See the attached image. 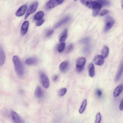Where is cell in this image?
I'll list each match as a JSON object with an SVG mask.
<instances>
[{
	"instance_id": "cell-1",
	"label": "cell",
	"mask_w": 123,
	"mask_h": 123,
	"mask_svg": "<svg viewBox=\"0 0 123 123\" xmlns=\"http://www.w3.org/2000/svg\"><path fill=\"white\" fill-rule=\"evenodd\" d=\"M12 61L16 74L19 77L23 76L24 73V68L19 58L15 55L13 57Z\"/></svg>"
},
{
	"instance_id": "cell-2",
	"label": "cell",
	"mask_w": 123,
	"mask_h": 123,
	"mask_svg": "<svg viewBox=\"0 0 123 123\" xmlns=\"http://www.w3.org/2000/svg\"><path fill=\"white\" fill-rule=\"evenodd\" d=\"M38 2L36 1L33 2L30 5L25 16V19H26L30 15L35 11L38 7Z\"/></svg>"
},
{
	"instance_id": "cell-3",
	"label": "cell",
	"mask_w": 123,
	"mask_h": 123,
	"mask_svg": "<svg viewBox=\"0 0 123 123\" xmlns=\"http://www.w3.org/2000/svg\"><path fill=\"white\" fill-rule=\"evenodd\" d=\"M40 78L43 86L45 88H48L49 86L50 83L48 76L44 73L41 72L40 74Z\"/></svg>"
},
{
	"instance_id": "cell-4",
	"label": "cell",
	"mask_w": 123,
	"mask_h": 123,
	"mask_svg": "<svg viewBox=\"0 0 123 123\" xmlns=\"http://www.w3.org/2000/svg\"><path fill=\"white\" fill-rule=\"evenodd\" d=\"M86 62V59L83 57L79 58L77 61L76 70L78 73L81 72L83 70Z\"/></svg>"
},
{
	"instance_id": "cell-5",
	"label": "cell",
	"mask_w": 123,
	"mask_h": 123,
	"mask_svg": "<svg viewBox=\"0 0 123 123\" xmlns=\"http://www.w3.org/2000/svg\"><path fill=\"white\" fill-rule=\"evenodd\" d=\"M115 21L111 17L108 16L106 18V23L105 26L104 31L106 32L109 30L113 25Z\"/></svg>"
},
{
	"instance_id": "cell-6",
	"label": "cell",
	"mask_w": 123,
	"mask_h": 123,
	"mask_svg": "<svg viewBox=\"0 0 123 123\" xmlns=\"http://www.w3.org/2000/svg\"><path fill=\"white\" fill-rule=\"evenodd\" d=\"M102 6L101 4L97 1H93L92 9V15L96 16L98 13Z\"/></svg>"
},
{
	"instance_id": "cell-7",
	"label": "cell",
	"mask_w": 123,
	"mask_h": 123,
	"mask_svg": "<svg viewBox=\"0 0 123 123\" xmlns=\"http://www.w3.org/2000/svg\"><path fill=\"white\" fill-rule=\"evenodd\" d=\"M69 16H67L64 18L56 23L53 26V28L55 29L58 28L61 25L68 21L70 19Z\"/></svg>"
},
{
	"instance_id": "cell-8",
	"label": "cell",
	"mask_w": 123,
	"mask_h": 123,
	"mask_svg": "<svg viewBox=\"0 0 123 123\" xmlns=\"http://www.w3.org/2000/svg\"><path fill=\"white\" fill-rule=\"evenodd\" d=\"M11 114L12 120L14 123H21L23 122L20 117L15 111H12Z\"/></svg>"
},
{
	"instance_id": "cell-9",
	"label": "cell",
	"mask_w": 123,
	"mask_h": 123,
	"mask_svg": "<svg viewBox=\"0 0 123 123\" xmlns=\"http://www.w3.org/2000/svg\"><path fill=\"white\" fill-rule=\"evenodd\" d=\"M59 4L56 0H49L46 3L45 8L46 10H48L55 7Z\"/></svg>"
},
{
	"instance_id": "cell-10",
	"label": "cell",
	"mask_w": 123,
	"mask_h": 123,
	"mask_svg": "<svg viewBox=\"0 0 123 123\" xmlns=\"http://www.w3.org/2000/svg\"><path fill=\"white\" fill-rule=\"evenodd\" d=\"M104 59L101 55H98L94 58L93 62L95 64L101 66L103 64L104 62Z\"/></svg>"
},
{
	"instance_id": "cell-11",
	"label": "cell",
	"mask_w": 123,
	"mask_h": 123,
	"mask_svg": "<svg viewBox=\"0 0 123 123\" xmlns=\"http://www.w3.org/2000/svg\"><path fill=\"white\" fill-rule=\"evenodd\" d=\"M34 94L36 97L39 99L43 97L44 93L41 86H37L35 90Z\"/></svg>"
},
{
	"instance_id": "cell-12",
	"label": "cell",
	"mask_w": 123,
	"mask_h": 123,
	"mask_svg": "<svg viewBox=\"0 0 123 123\" xmlns=\"http://www.w3.org/2000/svg\"><path fill=\"white\" fill-rule=\"evenodd\" d=\"M29 24V23L28 21H25L23 24L21 29V34L22 36L24 35L27 33Z\"/></svg>"
},
{
	"instance_id": "cell-13",
	"label": "cell",
	"mask_w": 123,
	"mask_h": 123,
	"mask_svg": "<svg viewBox=\"0 0 123 123\" xmlns=\"http://www.w3.org/2000/svg\"><path fill=\"white\" fill-rule=\"evenodd\" d=\"M38 62V59L36 57H33L27 58L25 61V64L28 65H31L37 64Z\"/></svg>"
},
{
	"instance_id": "cell-14",
	"label": "cell",
	"mask_w": 123,
	"mask_h": 123,
	"mask_svg": "<svg viewBox=\"0 0 123 123\" xmlns=\"http://www.w3.org/2000/svg\"><path fill=\"white\" fill-rule=\"evenodd\" d=\"M27 7V6L26 4H25L21 6L16 12V16L19 17L23 15L26 11Z\"/></svg>"
},
{
	"instance_id": "cell-15",
	"label": "cell",
	"mask_w": 123,
	"mask_h": 123,
	"mask_svg": "<svg viewBox=\"0 0 123 123\" xmlns=\"http://www.w3.org/2000/svg\"><path fill=\"white\" fill-rule=\"evenodd\" d=\"M123 90V84H121L118 86L114 90L113 96L115 97L118 96Z\"/></svg>"
},
{
	"instance_id": "cell-16",
	"label": "cell",
	"mask_w": 123,
	"mask_h": 123,
	"mask_svg": "<svg viewBox=\"0 0 123 123\" xmlns=\"http://www.w3.org/2000/svg\"><path fill=\"white\" fill-rule=\"evenodd\" d=\"M69 67V63L67 61H65L62 62L59 66L60 70L63 72L66 71L68 69Z\"/></svg>"
},
{
	"instance_id": "cell-17",
	"label": "cell",
	"mask_w": 123,
	"mask_h": 123,
	"mask_svg": "<svg viewBox=\"0 0 123 123\" xmlns=\"http://www.w3.org/2000/svg\"><path fill=\"white\" fill-rule=\"evenodd\" d=\"M81 2L87 7L92 8L93 1L91 0H80Z\"/></svg>"
},
{
	"instance_id": "cell-18",
	"label": "cell",
	"mask_w": 123,
	"mask_h": 123,
	"mask_svg": "<svg viewBox=\"0 0 123 123\" xmlns=\"http://www.w3.org/2000/svg\"><path fill=\"white\" fill-rule=\"evenodd\" d=\"M5 60V56L3 50L0 47V66H2L4 64Z\"/></svg>"
},
{
	"instance_id": "cell-19",
	"label": "cell",
	"mask_w": 123,
	"mask_h": 123,
	"mask_svg": "<svg viewBox=\"0 0 123 123\" xmlns=\"http://www.w3.org/2000/svg\"><path fill=\"white\" fill-rule=\"evenodd\" d=\"M109 52V49L108 47L106 46H104L101 50V55L104 58H105L108 56Z\"/></svg>"
},
{
	"instance_id": "cell-20",
	"label": "cell",
	"mask_w": 123,
	"mask_h": 123,
	"mask_svg": "<svg viewBox=\"0 0 123 123\" xmlns=\"http://www.w3.org/2000/svg\"><path fill=\"white\" fill-rule=\"evenodd\" d=\"M88 72L89 76L91 77H93L95 74L94 66L92 63H91L88 66Z\"/></svg>"
},
{
	"instance_id": "cell-21",
	"label": "cell",
	"mask_w": 123,
	"mask_h": 123,
	"mask_svg": "<svg viewBox=\"0 0 123 123\" xmlns=\"http://www.w3.org/2000/svg\"><path fill=\"white\" fill-rule=\"evenodd\" d=\"M67 37V31L66 29H65L62 33L59 39L60 43H63L66 40Z\"/></svg>"
},
{
	"instance_id": "cell-22",
	"label": "cell",
	"mask_w": 123,
	"mask_h": 123,
	"mask_svg": "<svg viewBox=\"0 0 123 123\" xmlns=\"http://www.w3.org/2000/svg\"><path fill=\"white\" fill-rule=\"evenodd\" d=\"M123 71V66L120 67L117 73L114 78L115 82H117L119 80Z\"/></svg>"
},
{
	"instance_id": "cell-23",
	"label": "cell",
	"mask_w": 123,
	"mask_h": 123,
	"mask_svg": "<svg viewBox=\"0 0 123 123\" xmlns=\"http://www.w3.org/2000/svg\"><path fill=\"white\" fill-rule=\"evenodd\" d=\"M44 15V13L43 11H39L37 12L34 15L33 17V19H34L36 20L41 19L43 17Z\"/></svg>"
},
{
	"instance_id": "cell-24",
	"label": "cell",
	"mask_w": 123,
	"mask_h": 123,
	"mask_svg": "<svg viewBox=\"0 0 123 123\" xmlns=\"http://www.w3.org/2000/svg\"><path fill=\"white\" fill-rule=\"evenodd\" d=\"M87 102V100L86 99H85L82 101L79 110V112L80 113H82L85 111L86 106Z\"/></svg>"
},
{
	"instance_id": "cell-25",
	"label": "cell",
	"mask_w": 123,
	"mask_h": 123,
	"mask_svg": "<svg viewBox=\"0 0 123 123\" xmlns=\"http://www.w3.org/2000/svg\"><path fill=\"white\" fill-rule=\"evenodd\" d=\"M102 6H107L110 4V2L108 0H99L97 1Z\"/></svg>"
},
{
	"instance_id": "cell-26",
	"label": "cell",
	"mask_w": 123,
	"mask_h": 123,
	"mask_svg": "<svg viewBox=\"0 0 123 123\" xmlns=\"http://www.w3.org/2000/svg\"><path fill=\"white\" fill-rule=\"evenodd\" d=\"M65 46V43H61L58 46L57 49L59 53H61L63 50Z\"/></svg>"
},
{
	"instance_id": "cell-27",
	"label": "cell",
	"mask_w": 123,
	"mask_h": 123,
	"mask_svg": "<svg viewBox=\"0 0 123 123\" xmlns=\"http://www.w3.org/2000/svg\"><path fill=\"white\" fill-rule=\"evenodd\" d=\"M101 119V115L100 112H98L96 116L95 123H99L100 122Z\"/></svg>"
},
{
	"instance_id": "cell-28",
	"label": "cell",
	"mask_w": 123,
	"mask_h": 123,
	"mask_svg": "<svg viewBox=\"0 0 123 123\" xmlns=\"http://www.w3.org/2000/svg\"><path fill=\"white\" fill-rule=\"evenodd\" d=\"M67 89L66 88H63L61 89L59 91L58 95L59 96L62 97L64 95L66 92Z\"/></svg>"
},
{
	"instance_id": "cell-29",
	"label": "cell",
	"mask_w": 123,
	"mask_h": 123,
	"mask_svg": "<svg viewBox=\"0 0 123 123\" xmlns=\"http://www.w3.org/2000/svg\"><path fill=\"white\" fill-rule=\"evenodd\" d=\"M44 20L43 19L37 20L36 23V25L37 26H39L42 25L44 23Z\"/></svg>"
},
{
	"instance_id": "cell-30",
	"label": "cell",
	"mask_w": 123,
	"mask_h": 123,
	"mask_svg": "<svg viewBox=\"0 0 123 123\" xmlns=\"http://www.w3.org/2000/svg\"><path fill=\"white\" fill-rule=\"evenodd\" d=\"M108 12V10L107 9H104L101 12L99 15L101 16H104Z\"/></svg>"
},
{
	"instance_id": "cell-31",
	"label": "cell",
	"mask_w": 123,
	"mask_h": 123,
	"mask_svg": "<svg viewBox=\"0 0 123 123\" xmlns=\"http://www.w3.org/2000/svg\"><path fill=\"white\" fill-rule=\"evenodd\" d=\"M54 31L53 30H50L48 31L46 34V37H48L51 35L53 33Z\"/></svg>"
},
{
	"instance_id": "cell-32",
	"label": "cell",
	"mask_w": 123,
	"mask_h": 123,
	"mask_svg": "<svg viewBox=\"0 0 123 123\" xmlns=\"http://www.w3.org/2000/svg\"><path fill=\"white\" fill-rule=\"evenodd\" d=\"M73 48V46L72 44H70L69 45L68 47L67 50V52H70L72 49Z\"/></svg>"
},
{
	"instance_id": "cell-33",
	"label": "cell",
	"mask_w": 123,
	"mask_h": 123,
	"mask_svg": "<svg viewBox=\"0 0 123 123\" xmlns=\"http://www.w3.org/2000/svg\"><path fill=\"white\" fill-rule=\"evenodd\" d=\"M96 93L97 96L99 97H100L102 95V92L99 89H98L96 90Z\"/></svg>"
},
{
	"instance_id": "cell-34",
	"label": "cell",
	"mask_w": 123,
	"mask_h": 123,
	"mask_svg": "<svg viewBox=\"0 0 123 123\" xmlns=\"http://www.w3.org/2000/svg\"><path fill=\"white\" fill-rule=\"evenodd\" d=\"M120 110L122 111L123 110V98L121 100L120 102L119 106Z\"/></svg>"
},
{
	"instance_id": "cell-35",
	"label": "cell",
	"mask_w": 123,
	"mask_h": 123,
	"mask_svg": "<svg viewBox=\"0 0 123 123\" xmlns=\"http://www.w3.org/2000/svg\"><path fill=\"white\" fill-rule=\"evenodd\" d=\"M89 40V38H86L83 39L82 42L83 43H86L88 42Z\"/></svg>"
},
{
	"instance_id": "cell-36",
	"label": "cell",
	"mask_w": 123,
	"mask_h": 123,
	"mask_svg": "<svg viewBox=\"0 0 123 123\" xmlns=\"http://www.w3.org/2000/svg\"><path fill=\"white\" fill-rule=\"evenodd\" d=\"M58 78V76L57 75H55L53 77V81H56L57 79Z\"/></svg>"
},
{
	"instance_id": "cell-37",
	"label": "cell",
	"mask_w": 123,
	"mask_h": 123,
	"mask_svg": "<svg viewBox=\"0 0 123 123\" xmlns=\"http://www.w3.org/2000/svg\"><path fill=\"white\" fill-rule=\"evenodd\" d=\"M57 2L59 4H60L62 3L64 0H56Z\"/></svg>"
},
{
	"instance_id": "cell-38",
	"label": "cell",
	"mask_w": 123,
	"mask_h": 123,
	"mask_svg": "<svg viewBox=\"0 0 123 123\" xmlns=\"http://www.w3.org/2000/svg\"><path fill=\"white\" fill-rule=\"evenodd\" d=\"M121 5L122 8L123 10V0H121Z\"/></svg>"
},
{
	"instance_id": "cell-39",
	"label": "cell",
	"mask_w": 123,
	"mask_h": 123,
	"mask_svg": "<svg viewBox=\"0 0 123 123\" xmlns=\"http://www.w3.org/2000/svg\"><path fill=\"white\" fill-rule=\"evenodd\" d=\"M77 0H74V1H76Z\"/></svg>"
},
{
	"instance_id": "cell-40",
	"label": "cell",
	"mask_w": 123,
	"mask_h": 123,
	"mask_svg": "<svg viewBox=\"0 0 123 123\" xmlns=\"http://www.w3.org/2000/svg\"></svg>"
}]
</instances>
